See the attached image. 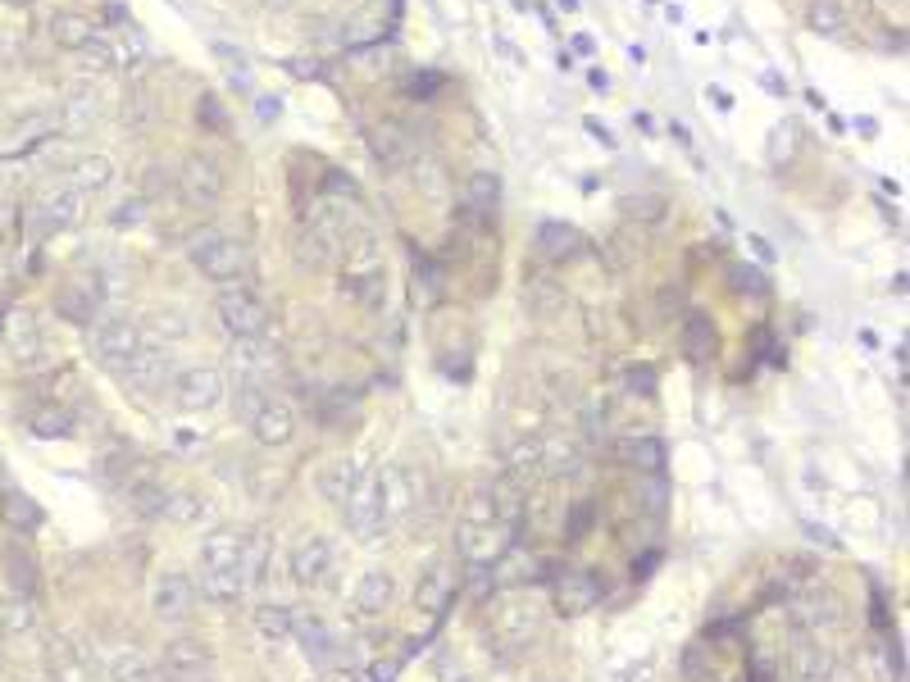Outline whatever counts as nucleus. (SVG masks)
Instances as JSON below:
<instances>
[{"mask_svg": "<svg viewBox=\"0 0 910 682\" xmlns=\"http://www.w3.org/2000/svg\"><path fill=\"white\" fill-rule=\"evenodd\" d=\"M337 219H328V214H315L300 233L292 237V260L300 269H333L337 264Z\"/></svg>", "mask_w": 910, "mask_h": 682, "instance_id": "10", "label": "nucleus"}, {"mask_svg": "<svg viewBox=\"0 0 910 682\" xmlns=\"http://www.w3.org/2000/svg\"><path fill=\"white\" fill-rule=\"evenodd\" d=\"M169 373H173L169 350H164V346L142 342V346H137V356L119 369V383L128 387V392H156V387H164V377H169Z\"/></svg>", "mask_w": 910, "mask_h": 682, "instance_id": "15", "label": "nucleus"}, {"mask_svg": "<svg viewBox=\"0 0 910 682\" xmlns=\"http://www.w3.org/2000/svg\"><path fill=\"white\" fill-rule=\"evenodd\" d=\"M383 23H388V18H383V10H365V14L346 28V41H351V46H360V41L383 37Z\"/></svg>", "mask_w": 910, "mask_h": 682, "instance_id": "50", "label": "nucleus"}, {"mask_svg": "<svg viewBox=\"0 0 910 682\" xmlns=\"http://www.w3.org/2000/svg\"><path fill=\"white\" fill-rule=\"evenodd\" d=\"M597 600H601V587H597L592 573L565 569L561 578H555V605H561V615H588Z\"/></svg>", "mask_w": 910, "mask_h": 682, "instance_id": "25", "label": "nucleus"}, {"mask_svg": "<svg viewBox=\"0 0 910 682\" xmlns=\"http://www.w3.org/2000/svg\"><path fill=\"white\" fill-rule=\"evenodd\" d=\"M682 342H688V356L701 364V360H711V350H715V327L705 314H688V323H682Z\"/></svg>", "mask_w": 910, "mask_h": 682, "instance_id": "44", "label": "nucleus"}, {"mask_svg": "<svg viewBox=\"0 0 910 682\" xmlns=\"http://www.w3.org/2000/svg\"><path fill=\"white\" fill-rule=\"evenodd\" d=\"M460 523H478V528H505L501 514H496V496H492V483H478L465 500V519ZM511 533V528H505Z\"/></svg>", "mask_w": 910, "mask_h": 682, "instance_id": "39", "label": "nucleus"}, {"mask_svg": "<svg viewBox=\"0 0 910 682\" xmlns=\"http://www.w3.org/2000/svg\"><path fill=\"white\" fill-rule=\"evenodd\" d=\"M392 600H396V578L388 569H369L356 583V592H351V605H356V615H365V619L388 615Z\"/></svg>", "mask_w": 910, "mask_h": 682, "instance_id": "24", "label": "nucleus"}, {"mask_svg": "<svg viewBox=\"0 0 910 682\" xmlns=\"http://www.w3.org/2000/svg\"><path fill=\"white\" fill-rule=\"evenodd\" d=\"M46 33H50V41H56L60 50H78L96 28H91V18L87 14H73V10H56L46 18Z\"/></svg>", "mask_w": 910, "mask_h": 682, "instance_id": "31", "label": "nucleus"}, {"mask_svg": "<svg viewBox=\"0 0 910 682\" xmlns=\"http://www.w3.org/2000/svg\"><path fill=\"white\" fill-rule=\"evenodd\" d=\"M142 327V342H150V346H160V342H187V333H192V319L179 310V306H164V310H156L146 323H137Z\"/></svg>", "mask_w": 910, "mask_h": 682, "instance_id": "29", "label": "nucleus"}, {"mask_svg": "<svg viewBox=\"0 0 910 682\" xmlns=\"http://www.w3.org/2000/svg\"><path fill=\"white\" fill-rule=\"evenodd\" d=\"M173 400L187 414H210L223 400V373L214 364H192L183 373H173Z\"/></svg>", "mask_w": 910, "mask_h": 682, "instance_id": "11", "label": "nucleus"}, {"mask_svg": "<svg viewBox=\"0 0 910 682\" xmlns=\"http://www.w3.org/2000/svg\"><path fill=\"white\" fill-rule=\"evenodd\" d=\"M488 633H492V642H496L501 650H519V646H528V642L542 633V610H538V600H533V596H511V600H505L501 610L492 615Z\"/></svg>", "mask_w": 910, "mask_h": 682, "instance_id": "8", "label": "nucleus"}, {"mask_svg": "<svg viewBox=\"0 0 910 682\" xmlns=\"http://www.w3.org/2000/svg\"><path fill=\"white\" fill-rule=\"evenodd\" d=\"M260 5H269V10H292L296 0H260Z\"/></svg>", "mask_w": 910, "mask_h": 682, "instance_id": "59", "label": "nucleus"}, {"mask_svg": "<svg viewBox=\"0 0 910 682\" xmlns=\"http://www.w3.org/2000/svg\"><path fill=\"white\" fill-rule=\"evenodd\" d=\"M538 250L551 260V264H565V260H574L578 250H583V237L574 233V227H561V223H546L542 233H538Z\"/></svg>", "mask_w": 910, "mask_h": 682, "instance_id": "35", "label": "nucleus"}, {"mask_svg": "<svg viewBox=\"0 0 910 682\" xmlns=\"http://www.w3.org/2000/svg\"><path fill=\"white\" fill-rule=\"evenodd\" d=\"M505 469H511L515 483H528V478H538L542 473V442H519L511 450V460H505Z\"/></svg>", "mask_w": 910, "mask_h": 682, "instance_id": "45", "label": "nucleus"}, {"mask_svg": "<svg viewBox=\"0 0 910 682\" xmlns=\"http://www.w3.org/2000/svg\"><path fill=\"white\" fill-rule=\"evenodd\" d=\"M187 260L210 277V283H219V287H233L237 277L246 273V264H250V256H246V246L237 241V237H228V233H219V227H206L200 237H192V246H187Z\"/></svg>", "mask_w": 910, "mask_h": 682, "instance_id": "2", "label": "nucleus"}, {"mask_svg": "<svg viewBox=\"0 0 910 682\" xmlns=\"http://www.w3.org/2000/svg\"><path fill=\"white\" fill-rule=\"evenodd\" d=\"M574 464H578V442L574 437H551V442H542V478L569 473Z\"/></svg>", "mask_w": 910, "mask_h": 682, "instance_id": "43", "label": "nucleus"}, {"mask_svg": "<svg viewBox=\"0 0 910 682\" xmlns=\"http://www.w3.org/2000/svg\"><path fill=\"white\" fill-rule=\"evenodd\" d=\"M256 633L269 646H283L292 637V610H287V605H273V600L260 605V610H256Z\"/></svg>", "mask_w": 910, "mask_h": 682, "instance_id": "38", "label": "nucleus"}, {"mask_svg": "<svg viewBox=\"0 0 910 682\" xmlns=\"http://www.w3.org/2000/svg\"><path fill=\"white\" fill-rule=\"evenodd\" d=\"M114 178H119V169H114V160L110 156H100V150H91V156H78L69 164V173H64V183L69 187H78L83 196H100V191H110L114 187Z\"/></svg>", "mask_w": 910, "mask_h": 682, "instance_id": "22", "label": "nucleus"}, {"mask_svg": "<svg viewBox=\"0 0 910 682\" xmlns=\"http://www.w3.org/2000/svg\"><path fill=\"white\" fill-rule=\"evenodd\" d=\"M142 214H146V206H142V196H133L128 206H119V210H114V223H142Z\"/></svg>", "mask_w": 910, "mask_h": 682, "instance_id": "56", "label": "nucleus"}, {"mask_svg": "<svg viewBox=\"0 0 910 682\" xmlns=\"http://www.w3.org/2000/svg\"><path fill=\"white\" fill-rule=\"evenodd\" d=\"M160 514H164L169 523H183V528H192V523H200V519H206V500H200L196 492H187V487H173V492H164V505H160Z\"/></svg>", "mask_w": 910, "mask_h": 682, "instance_id": "36", "label": "nucleus"}, {"mask_svg": "<svg viewBox=\"0 0 910 682\" xmlns=\"http://www.w3.org/2000/svg\"><path fill=\"white\" fill-rule=\"evenodd\" d=\"M33 628H37V605H33V596H19V592L0 596V637L19 642V637H28Z\"/></svg>", "mask_w": 910, "mask_h": 682, "instance_id": "27", "label": "nucleus"}, {"mask_svg": "<svg viewBox=\"0 0 910 682\" xmlns=\"http://www.w3.org/2000/svg\"><path fill=\"white\" fill-rule=\"evenodd\" d=\"M210 669H214V655H210L206 642H200V637H173L164 646V655H160L156 673H164L173 682H192V678H206Z\"/></svg>", "mask_w": 910, "mask_h": 682, "instance_id": "13", "label": "nucleus"}, {"mask_svg": "<svg viewBox=\"0 0 910 682\" xmlns=\"http://www.w3.org/2000/svg\"><path fill=\"white\" fill-rule=\"evenodd\" d=\"M96 119H100V96H96V87H87V83H73L69 91H64V100H60V119L56 123H64V133H91L96 128Z\"/></svg>", "mask_w": 910, "mask_h": 682, "instance_id": "21", "label": "nucleus"}, {"mask_svg": "<svg viewBox=\"0 0 910 682\" xmlns=\"http://www.w3.org/2000/svg\"><path fill=\"white\" fill-rule=\"evenodd\" d=\"M265 565H269V542L265 537H246L242 542V583H246V592L265 587Z\"/></svg>", "mask_w": 910, "mask_h": 682, "instance_id": "41", "label": "nucleus"}, {"mask_svg": "<svg viewBox=\"0 0 910 682\" xmlns=\"http://www.w3.org/2000/svg\"><path fill=\"white\" fill-rule=\"evenodd\" d=\"M287 569H292V583H296V587H323L328 578H333V569H337V546L328 542V537H306V542H296Z\"/></svg>", "mask_w": 910, "mask_h": 682, "instance_id": "12", "label": "nucleus"}, {"mask_svg": "<svg viewBox=\"0 0 910 682\" xmlns=\"http://www.w3.org/2000/svg\"><path fill=\"white\" fill-rule=\"evenodd\" d=\"M223 191H228V173L214 156H206V150H196V156H187L179 164V196L192 210H214L223 200Z\"/></svg>", "mask_w": 910, "mask_h": 682, "instance_id": "4", "label": "nucleus"}, {"mask_svg": "<svg viewBox=\"0 0 910 682\" xmlns=\"http://www.w3.org/2000/svg\"><path fill=\"white\" fill-rule=\"evenodd\" d=\"M342 514H346V528L356 542H378L388 533V519H383V487H378V473H365L351 496L342 500Z\"/></svg>", "mask_w": 910, "mask_h": 682, "instance_id": "6", "label": "nucleus"}, {"mask_svg": "<svg viewBox=\"0 0 910 682\" xmlns=\"http://www.w3.org/2000/svg\"><path fill=\"white\" fill-rule=\"evenodd\" d=\"M811 28L820 37H838L847 28V5H843V0H815V5H811Z\"/></svg>", "mask_w": 910, "mask_h": 682, "instance_id": "46", "label": "nucleus"}, {"mask_svg": "<svg viewBox=\"0 0 910 682\" xmlns=\"http://www.w3.org/2000/svg\"><path fill=\"white\" fill-rule=\"evenodd\" d=\"M73 55H78L87 69H96V73H100V69H114V41L100 37V33H91L78 50H73Z\"/></svg>", "mask_w": 910, "mask_h": 682, "instance_id": "48", "label": "nucleus"}, {"mask_svg": "<svg viewBox=\"0 0 910 682\" xmlns=\"http://www.w3.org/2000/svg\"><path fill=\"white\" fill-rule=\"evenodd\" d=\"M50 414H56V419H37V423H33L37 433H41V437H69V433H73L69 414H64V410H50Z\"/></svg>", "mask_w": 910, "mask_h": 682, "instance_id": "53", "label": "nucleus"}, {"mask_svg": "<svg viewBox=\"0 0 910 682\" xmlns=\"http://www.w3.org/2000/svg\"><path fill=\"white\" fill-rule=\"evenodd\" d=\"M733 287H742V292H765V277L755 273L751 264H738V269H733Z\"/></svg>", "mask_w": 910, "mask_h": 682, "instance_id": "54", "label": "nucleus"}, {"mask_svg": "<svg viewBox=\"0 0 910 682\" xmlns=\"http://www.w3.org/2000/svg\"><path fill=\"white\" fill-rule=\"evenodd\" d=\"M192 682H210V673H206V678H192Z\"/></svg>", "mask_w": 910, "mask_h": 682, "instance_id": "60", "label": "nucleus"}, {"mask_svg": "<svg viewBox=\"0 0 910 682\" xmlns=\"http://www.w3.org/2000/svg\"><path fill=\"white\" fill-rule=\"evenodd\" d=\"M150 610L164 623H183L196 610V583L187 573H160L156 587H150Z\"/></svg>", "mask_w": 910, "mask_h": 682, "instance_id": "14", "label": "nucleus"}, {"mask_svg": "<svg viewBox=\"0 0 910 682\" xmlns=\"http://www.w3.org/2000/svg\"><path fill=\"white\" fill-rule=\"evenodd\" d=\"M242 533L237 528H210L200 537V587L210 600L219 605H233L246 596V583H242Z\"/></svg>", "mask_w": 910, "mask_h": 682, "instance_id": "1", "label": "nucleus"}, {"mask_svg": "<svg viewBox=\"0 0 910 682\" xmlns=\"http://www.w3.org/2000/svg\"><path fill=\"white\" fill-rule=\"evenodd\" d=\"M797 619L806 628H820V633H828V628L843 623V605H838V596H828V592H811V596L797 600Z\"/></svg>", "mask_w": 910, "mask_h": 682, "instance_id": "32", "label": "nucleus"}, {"mask_svg": "<svg viewBox=\"0 0 910 682\" xmlns=\"http://www.w3.org/2000/svg\"><path fill=\"white\" fill-rule=\"evenodd\" d=\"M0 519H5L14 533H37L41 528V505L23 492H5L0 496Z\"/></svg>", "mask_w": 910, "mask_h": 682, "instance_id": "34", "label": "nucleus"}, {"mask_svg": "<svg viewBox=\"0 0 910 682\" xmlns=\"http://www.w3.org/2000/svg\"><path fill=\"white\" fill-rule=\"evenodd\" d=\"M378 487H383V519H388V528L401 523V519H410L419 492L410 487V473H406V469H401V464H388L383 473H378Z\"/></svg>", "mask_w": 910, "mask_h": 682, "instance_id": "23", "label": "nucleus"}, {"mask_svg": "<svg viewBox=\"0 0 910 682\" xmlns=\"http://www.w3.org/2000/svg\"><path fill=\"white\" fill-rule=\"evenodd\" d=\"M451 596H455V565L446 560V555H438V560L419 573V583H415V605H419L423 615L438 619L446 605H451Z\"/></svg>", "mask_w": 910, "mask_h": 682, "instance_id": "17", "label": "nucleus"}, {"mask_svg": "<svg viewBox=\"0 0 910 682\" xmlns=\"http://www.w3.org/2000/svg\"><path fill=\"white\" fill-rule=\"evenodd\" d=\"M665 500H669V487L661 483V473H651L647 483L638 487V505H642L647 514H655V519H661V514H665Z\"/></svg>", "mask_w": 910, "mask_h": 682, "instance_id": "51", "label": "nucleus"}, {"mask_svg": "<svg viewBox=\"0 0 910 682\" xmlns=\"http://www.w3.org/2000/svg\"><path fill=\"white\" fill-rule=\"evenodd\" d=\"M91 287H96V296L106 300V306H114V300L128 296V269H123V264H106V269H96Z\"/></svg>", "mask_w": 910, "mask_h": 682, "instance_id": "47", "label": "nucleus"}, {"mask_svg": "<svg viewBox=\"0 0 910 682\" xmlns=\"http://www.w3.org/2000/svg\"><path fill=\"white\" fill-rule=\"evenodd\" d=\"M496 196H501L496 173H474L469 187H465V210L469 214H492L496 210Z\"/></svg>", "mask_w": 910, "mask_h": 682, "instance_id": "42", "label": "nucleus"}, {"mask_svg": "<svg viewBox=\"0 0 910 682\" xmlns=\"http://www.w3.org/2000/svg\"><path fill=\"white\" fill-rule=\"evenodd\" d=\"M524 300L533 306V314H555V310L565 306V292L555 287V283H542V277H538V283L524 287Z\"/></svg>", "mask_w": 910, "mask_h": 682, "instance_id": "49", "label": "nucleus"}, {"mask_svg": "<svg viewBox=\"0 0 910 682\" xmlns=\"http://www.w3.org/2000/svg\"><path fill=\"white\" fill-rule=\"evenodd\" d=\"M87 346H91V356L106 364V369H123L133 356H137V346H142V327L133 319H96L87 327Z\"/></svg>", "mask_w": 910, "mask_h": 682, "instance_id": "9", "label": "nucleus"}, {"mask_svg": "<svg viewBox=\"0 0 910 682\" xmlns=\"http://www.w3.org/2000/svg\"><path fill=\"white\" fill-rule=\"evenodd\" d=\"M792 146H797V133L788 128V123H783V128H774V137H770V160L783 164V160L792 156Z\"/></svg>", "mask_w": 910, "mask_h": 682, "instance_id": "52", "label": "nucleus"}, {"mask_svg": "<svg viewBox=\"0 0 910 682\" xmlns=\"http://www.w3.org/2000/svg\"><path fill=\"white\" fill-rule=\"evenodd\" d=\"M588 519H592V500H583L574 510V519H569V537H583L588 533Z\"/></svg>", "mask_w": 910, "mask_h": 682, "instance_id": "57", "label": "nucleus"}, {"mask_svg": "<svg viewBox=\"0 0 910 682\" xmlns=\"http://www.w3.org/2000/svg\"><path fill=\"white\" fill-rule=\"evenodd\" d=\"M200 110H206V114H210V123H206V128H214V133H219V128H223V123H228V119H223V110L214 106V100H200Z\"/></svg>", "mask_w": 910, "mask_h": 682, "instance_id": "58", "label": "nucleus"}, {"mask_svg": "<svg viewBox=\"0 0 910 682\" xmlns=\"http://www.w3.org/2000/svg\"><path fill=\"white\" fill-rule=\"evenodd\" d=\"M0 342H5L14 364H23V369H41L50 360V342H46L41 323L28 306H14L5 319H0Z\"/></svg>", "mask_w": 910, "mask_h": 682, "instance_id": "5", "label": "nucleus"}, {"mask_svg": "<svg viewBox=\"0 0 910 682\" xmlns=\"http://www.w3.org/2000/svg\"><path fill=\"white\" fill-rule=\"evenodd\" d=\"M96 306H100V296H96V287H91V283L69 287V292L60 296V314H64V319H73V323H83V327H91V323H96Z\"/></svg>", "mask_w": 910, "mask_h": 682, "instance_id": "40", "label": "nucleus"}, {"mask_svg": "<svg viewBox=\"0 0 910 682\" xmlns=\"http://www.w3.org/2000/svg\"><path fill=\"white\" fill-rule=\"evenodd\" d=\"M788 669H792L797 682H828L833 678V655L815 637H797L792 655H788Z\"/></svg>", "mask_w": 910, "mask_h": 682, "instance_id": "26", "label": "nucleus"}, {"mask_svg": "<svg viewBox=\"0 0 910 682\" xmlns=\"http://www.w3.org/2000/svg\"><path fill=\"white\" fill-rule=\"evenodd\" d=\"M250 433H256V442L269 446V450L287 446L296 437V414H292V406H287V400H273L269 396L265 406L256 410V419H250Z\"/></svg>", "mask_w": 910, "mask_h": 682, "instance_id": "19", "label": "nucleus"}, {"mask_svg": "<svg viewBox=\"0 0 910 682\" xmlns=\"http://www.w3.org/2000/svg\"><path fill=\"white\" fill-rule=\"evenodd\" d=\"M5 578H10V592L37 596V560L23 546H10L5 550Z\"/></svg>", "mask_w": 910, "mask_h": 682, "instance_id": "37", "label": "nucleus"}, {"mask_svg": "<svg viewBox=\"0 0 910 682\" xmlns=\"http://www.w3.org/2000/svg\"><path fill=\"white\" fill-rule=\"evenodd\" d=\"M455 550H460L469 565H496L501 550H505V528L460 523V528H455Z\"/></svg>", "mask_w": 910, "mask_h": 682, "instance_id": "20", "label": "nucleus"}, {"mask_svg": "<svg viewBox=\"0 0 910 682\" xmlns=\"http://www.w3.org/2000/svg\"><path fill=\"white\" fill-rule=\"evenodd\" d=\"M106 682H156V665L137 646H119L106 660Z\"/></svg>", "mask_w": 910, "mask_h": 682, "instance_id": "30", "label": "nucleus"}, {"mask_svg": "<svg viewBox=\"0 0 910 682\" xmlns=\"http://www.w3.org/2000/svg\"><path fill=\"white\" fill-rule=\"evenodd\" d=\"M87 214V196L78 187H69V183H56V187H46L37 200H33V227L37 233H69V227H78Z\"/></svg>", "mask_w": 910, "mask_h": 682, "instance_id": "7", "label": "nucleus"}, {"mask_svg": "<svg viewBox=\"0 0 910 682\" xmlns=\"http://www.w3.org/2000/svg\"><path fill=\"white\" fill-rule=\"evenodd\" d=\"M365 478V455H351V460H333L323 473H319V492L328 496V500H346L351 496V487H356Z\"/></svg>", "mask_w": 910, "mask_h": 682, "instance_id": "28", "label": "nucleus"}, {"mask_svg": "<svg viewBox=\"0 0 910 682\" xmlns=\"http://www.w3.org/2000/svg\"><path fill=\"white\" fill-rule=\"evenodd\" d=\"M19 50H23L19 33H10V28H0V69H10V64L19 60Z\"/></svg>", "mask_w": 910, "mask_h": 682, "instance_id": "55", "label": "nucleus"}, {"mask_svg": "<svg viewBox=\"0 0 910 682\" xmlns=\"http://www.w3.org/2000/svg\"><path fill=\"white\" fill-rule=\"evenodd\" d=\"M292 637H296V646L306 650V660L319 673H333V665H337V642H333V633H328L323 619H315V615H292Z\"/></svg>", "mask_w": 910, "mask_h": 682, "instance_id": "16", "label": "nucleus"}, {"mask_svg": "<svg viewBox=\"0 0 910 682\" xmlns=\"http://www.w3.org/2000/svg\"><path fill=\"white\" fill-rule=\"evenodd\" d=\"M214 314H219V327H223V333L233 337V342H256V337H265V327H269L265 300L250 292V287H242V283H233V287L219 292Z\"/></svg>", "mask_w": 910, "mask_h": 682, "instance_id": "3", "label": "nucleus"}, {"mask_svg": "<svg viewBox=\"0 0 910 682\" xmlns=\"http://www.w3.org/2000/svg\"><path fill=\"white\" fill-rule=\"evenodd\" d=\"M619 460L638 473H661L665 469V442L661 437H628L619 442Z\"/></svg>", "mask_w": 910, "mask_h": 682, "instance_id": "33", "label": "nucleus"}, {"mask_svg": "<svg viewBox=\"0 0 910 682\" xmlns=\"http://www.w3.org/2000/svg\"><path fill=\"white\" fill-rule=\"evenodd\" d=\"M369 150H373V160H378V169H383V173H396V169H406L415 160L410 137L401 133V123H392V119H383V123H373V128H369Z\"/></svg>", "mask_w": 910, "mask_h": 682, "instance_id": "18", "label": "nucleus"}]
</instances>
